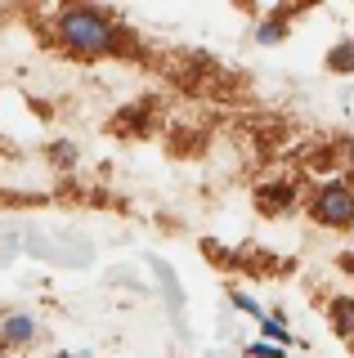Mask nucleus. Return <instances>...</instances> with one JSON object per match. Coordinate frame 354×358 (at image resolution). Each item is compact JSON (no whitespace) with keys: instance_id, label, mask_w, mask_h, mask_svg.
<instances>
[{"instance_id":"20e7f679","label":"nucleus","mask_w":354,"mask_h":358,"mask_svg":"<svg viewBox=\"0 0 354 358\" xmlns=\"http://www.w3.org/2000/svg\"><path fill=\"white\" fill-rule=\"evenodd\" d=\"M36 318H31V313H9L5 322H0V345H5V350H23V345H31L36 341Z\"/></svg>"},{"instance_id":"9d476101","label":"nucleus","mask_w":354,"mask_h":358,"mask_svg":"<svg viewBox=\"0 0 354 358\" xmlns=\"http://www.w3.org/2000/svg\"><path fill=\"white\" fill-rule=\"evenodd\" d=\"M251 358H283V345H269V341H256V345H251V350H247Z\"/></svg>"},{"instance_id":"f257e3e1","label":"nucleus","mask_w":354,"mask_h":358,"mask_svg":"<svg viewBox=\"0 0 354 358\" xmlns=\"http://www.w3.org/2000/svg\"><path fill=\"white\" fill-rule=\"evenodd\" d=\"M54 36L68 45L72 54L81 59H94V54H113L117 50V22L104 14V9H90V5H72L54 18Z\"/></svg>"},{"instance_id":"1a4fd4ad","label":"nucleus","mask_w":354,"mask_h":358,"mask_svg":"<svg viewBox=\"0 0 354 358\" xmlns=\"http://www.w3.org/2000/svg\"><path fill=\"white\" fill-rule=\"evenodd\" d=\"M229 300H234V305H238L242 313H251V318H260V322H264V313H260V305H256V300H251V296H242V291H234V296H229Z\"/></svg>"},{"instance_id":"7ed1b4c3","label":"nucleus","mask_w":354,"mask_h":358,"mask_svg":"<svg viewBox=\"0 0 354 358\" xmlns=\"http://www.w3.org/2000/svg\"><path fill=\"white\" fill-rule=\"evenodd\" d=\"M256 210L260 215H283V210H292L296 201V184L292 179H264V184H256Z\"/></svg>"},{"instance_id":"ddd939ff","label":"nucleus","mask_w":354,"mask_h":358,"mask_svg":"<svg viewBox=\"0 0 354 358\" xmlns=\"http://www.w3.org/2000/svg\"><path fill=\"white\" fill-rule=\"evenodd\" d=\"M341 162H346V166H350V175H354V139H350V143H341Z\"/></svg>"},{"instance_id":"39448f33","label":"nucleus","mask_w":354,"mask_h":358,"mask_svg":"<svg viewBox=\"0 0 354 358\" xmlns=\"http://www.w3.org/2000/svg\"><path fill=\"white\" fill-rule=\"evenodd\" d=\"M327 318H332V331L350 341V336H354V296H337L327 305Z\"/></svg>"},{"instance_id":"f03ea898","label":"nucleus","mask_w":354,"mask_h":358,"mask_svg":"<svg viewBox=\"0 0 354 358\" xmlns=\"http://www.w3.org/2000/svg\"><path fill=\"white\" fill-rule=\"evenodd\" d=\"M309 220L323 229H350L354 224V184L350 179H323L309 197Z\"/></svg>"},{"instance_id":"f8f14e48","label":"nucleus","mask_w":354,"mask_h":358,"mask_svg":"<svg viewBox=\"0 0 354 358\" xmlns=\"http://www.w3.org/2000/svg\"><path fill=\"white\" fill-rule=\"evenodd\" d=\"M337 264H341V273H350V278H354V251H346V255H337Z\"/></svg>"},{"instance_id":"6e6552de","label":"nucleus","mask_w":354,"mask_h":358,"mask_svg":"<svg viewBox=\"0 0 354 358\" xmlns=\"http://www.w3.org/2000/svg\"><path fill=\"white\" fill-rule=\"evenodd\" d=\"M260 331H264V341H269V345H274V341H278V345H292V331L283 327V313H278V318H264Z\"/></svg>"},{"instance_id":"0eeeda50","label":"nucleus","mask_w":354,"mask_h":358,"mask_svg":"<svg viewBox=\"0 0 354 358\" xmlns=\"http://www.w3.org/2000/svg\"><path fill=\"white\" fill-rule=\"evenodd\" d=\"M283 36H287V18H283V14L264 18V22H260V31H256V41H260V45H274V41H283Z\"/></svg>"},{"instance_id":"4468645a","label":"nucleus","mask_w":354,"mask_h":358,"mask_svg":"<svg viewBox=\"0 0 354 358\" xmlns=\"http://www.w3.org/2000/svg\"><path fill=\"white\" fill-rule=\"evenodd\" d=\"M54 358H81V354H54Z\"/></svg>"},{"instance_id":"423d86ee","label":"nucleus","mask_w":354,"mask_h":358,"mask_svg":"<svg viewBox=\"0 0 354 358\" xmlns=\"http://www.w3.org/2000/svg\"><path fill=\"white\" fill-rule=\"evenodd\" d=\"M327 67H332L337 76H350V72H354V41L332 45V50H327Z\"/></svg>"},{"instance_id":"9b49d317","label":"nucleus","mask_w":354,"mask_h":358,"mask_svg":"<svg viewBox=\"0 0 354 358\" xmlns=\"http://www.w3.org/2000/svg\"><path fill=\"white\" fill-rule=\"evenodd\" d=\"M54 162H59V166H72V162H76L72 143H54Z\"/></svg>"}]
</instances>
